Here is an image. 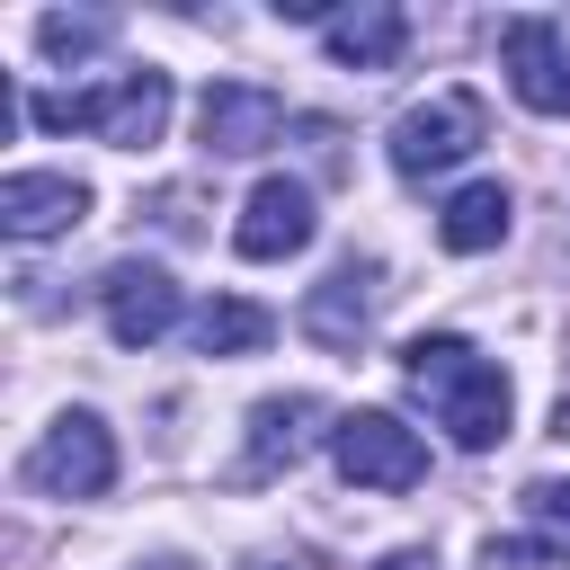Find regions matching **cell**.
<instances>
[{"instance_id":"6da1fadb","label":"cell","mask_w":570,"mask_h":570,"mask_svg":"<svg viewBox=\"0 0 570 570\" xmlns=\"http://www.w3.org/2000/svg\"><path fill=\"white\" fill-rule=\"evenodd\" d=\"M401 383L436 410V428H445L463 454H490V445L508 436V374H499L481 347H463L454 330L410 338V347H401Z\"/></svg>"},{"instance_id":"7a4b0ae2","label":"cell","mask_w":570,"mask_h":570,"mask_svg":"<svg viewBox=\"0 0 570 570\" xmlns=\"http://www.w3.org/2000/svg\"><path fill=\"white\" fill-rule=\"evenodd\" d=\"M45 134H98V142H116V151H142V142H160V125H169V71H116L107 89H45L36 107H27Z\"/></svg>"},{"instance_id":"3957f363","label":"cell","mask_w":570,"mask_h":570,"mask_svg":"<svg viewBox=\"0 0 570 570\" xmlns=\"http://www.w3.org/2000/svg\"><path fill=\"white\" fill-rule=\"evenodd\" d=\"M481 142H490L481 89H436L428 107H410V116L392 125V169H401V178H436V169H454V160L481 151Z\"/></svg>"},{"instance_id":"277c9868","label":"cell","mask_w":570,"mask_h":570,"mask_svg":"<svg viewBox=\"0 0 570 570\" xmlns=\"http://www.w3.org/2000/svg\"><path fill=\"white\" fill-rule=\"evenodd\" d=\"M330 454H338V472H347L356 490H419V481H428V445H419L392 410H347V419L330 428Z\"/></svg>"},{"instance_id":"5b68a950","label":"cell","mask_w":570,"mask_h":570,"mask_svg":"<svg viewBox=\"0 0 570 570\" xmlns=\"http://www.w3.org/2000/svg\"><path fill=\"white\" fill-rule=\"evenodd\" d=\"M107 481H116V436H107L89 410L53 419V428L36 436V454H27V490H53V499H98Z\"/></svg>"},{"instance_id":"8992f818","label":"cell","mask_w":570,"mask_h":570,"mask_svg":"<svg viewBox=\"0 0 570 570\" xmlns=\"http://www.w3.org/2000/svg\"><path fill=\"white\" fill-rule=\"evenodd\" d=\"M499 62H508V89L534 116H570V45H561V18H508L499 27Z\"/></svg>"},{"instance_id":"52a82bcc","label":"cell","mask_w":570,"mask_h":570,"mask_svg":"<svg viewBox=\"0 0 570 570\" xmlns=\"http://www.w3.org/2000/svg\"><path fill=\"white\" fill-rule=\"evenodd\" d=\"M196 134H205V151H223V160L267 151V142L285 134V98L258 89V80H214L205 107H196Z\"/></svg>"},{"instance_id":"ba28073f","label":"cell","mask_w":570,"mask_h":570,"mask_svg":"<svg viewBox=\"0 0 570 570\" xmlns=\"http://www.w3.org/2000/svg\"><path fill=\"white\" fill-rule=\"evenodd\" d=\"M312 232H321L312 187H294V178H258L249 205H240V223H232V249H240V258H294V249H312Z\"/></svg>"},{"instance_id":"9c48e42d","label":"cell","mask_w":570,"mask_h":570,"mask_svg":"<svg viewBox=\"0 0 570 570\" xmlns=\"http://www.w3.org/2000/svg\"><path fill=\"white\" fill-rule=\"evenodd\" d=\"M98 303H107V338H116V347H151V338H169V321H178V285H169L160 267H142V258H116L107 285H98Z\"/></svg>"},{"instance_id":"30bf717a","label":"cell","mask_w":570,"mask_h":570,"mask_svg":"<svg viewBox=\"0 0 570 570\" xmlns=\"http://www.w3.org/2000/svg\"><path fill=\"white\" fill-rule=\"evenodd\" d=\"M80 214H89V187L62 178V169H18V178H0V232H9V240H53V232H71Z\"/></svg>"},{"instance_id":"8fae6325","label":"cell","mask_w":570,"mask_h":570,"mask_svg":"<svg viewBox=\"0 0 570 570\" xmlns=\"http://www.w3.org/2000/svg\"><path fill=\"white\" fill-rule=\"evenodd\" d=\"M374 303H383V267H374V258H338V267L312 285L303 330H312L321 347H356V338H365V321H374Z\"/></svg>"},{"instance_id":"7c38bea8","label":"cell","mask_w":570,"mask_h":570,"mask_svg":"<svg viewBox=\"0 0 570 570\" xmlns=\"http://www.w3.org/2000/svg\"><path fill=\"white\" fill-rule=\"evenodd\" d=\"M312 419H330L312 392H285V401H258L249 410V463H240V481H267V472H294L303 463V445H312Z\"/></svg>"},{"instance_id":"4fadbf2b","label":"cell","mask_w":570,"mask_h":570,"mask_svg":"<svg viewBox=\"0 0 570 570\" xmlns=\"http://www.w3.org/2000/svg\"><path fill=\"white\" fill-rule=\"evenodd\" d=\"M321 36H330V62H347V71H392L401 45H410V18L383 9V0H365V9H338Z\"/></svg>"},{"instance_id":"5bb4252c","label":"cell","mask_w":570,"mask_h":570,"mask_svg":"<svg viewBox=\"0 0 570 570\" xmlns=\"http://www.w3.org/2000/svg\"><path fill=\"white\" fill-rule=\"evenodd\" d=\"M436 240L454 249V258H472V249H499L508 240V187L499 178H472L445 214H436Z\"/></svg>"},{"instance_id":"9a60e30c","label":"cell","mask_w":570,"mask_h":570,"mask_svg":"<svg viewBox=\"0 0 570 570\" xmlns=\"http://www.w3.org/2000/svg\"><path fill=\"white\" fill-rule=\"evenodd\" d=\"M267 303H249V294H214L205 312H196V347L205 356H258L267 347Z\"/></svg>"},{"instance_id":"2e32d148","label":"cell","mask_w":570,"mask_h":570,"mask_svg":"<svg viewBox=\"0 0 570 570\" xmlns=\"http://www.w3.org/2000/svg\"><path fill=\"white\" fill-rule=\"evenodd\" d=\"M36 36H45V53H62V62H80V53H98V45L116 36V18H71V9H53V18L36 27Z\"/></svg>"},{"instance_id":"e0dca14e","label":"cell","mask_w":570,"mask_h":570,"mask_svg":"<svg viewBox=\"0 0 570 570\" xmlns=\"http://www.w3.org/2000/svg\"><path fill=\"white\" fill-rule=\"evenodd\" d=\"M525 525L543 534V552H570V481H534L525 490Z\"/></svg>"},{"instance_id":"ac0fdd59","label":"cell","mask_w":570,"mask_h":570,"mask_svg":"<svg viewBox=\"0 0 570 570\" xmlns=\"http://www.w3.org/2000/svg\"><path fill=\"white\" fill-rule=\"evenodd\" d=\"M481 570H543V552H525V543H490Z\"/></svg>"},{"instance_id":"d6986e66","label":"cell","mask_w":570,"mask_h":570,"mask_svg":"<svg viewBox=\"0 0 570 570\" xmlns=\"http://www.w3.org/2000/svg\"><path fill=\"white\" fill-rule=\"evenodd\" d=\"M383 570H436V561H428V552H392Z\"/></svg>"},{"instance_id":"ffe728a7","label":"cell","mask_w":570,"mask_h":570,"mask_svg":"<svg viewBox=\"0 0 570 570\" xmlns=\"http://www.w3.org/2000/svg\"><path fill=\"white\" fill-rule=\"evenodd\" d=\"M552 436H570V392H561V401H552Z\"/></svg>"},{"instance_id":"44dd1931","label":"cell","mask_w":570,"mask_h":570,"mask_svg":"<svg viewBox=\"0 0 570 570\" xmlns=\"http://www.w3.org/2000/svg\"><path fill=\"white\" fill-rule=\"evenodd\" d=\"M249 570H294V561H249Z\"/></svg>"}]
</instances>
